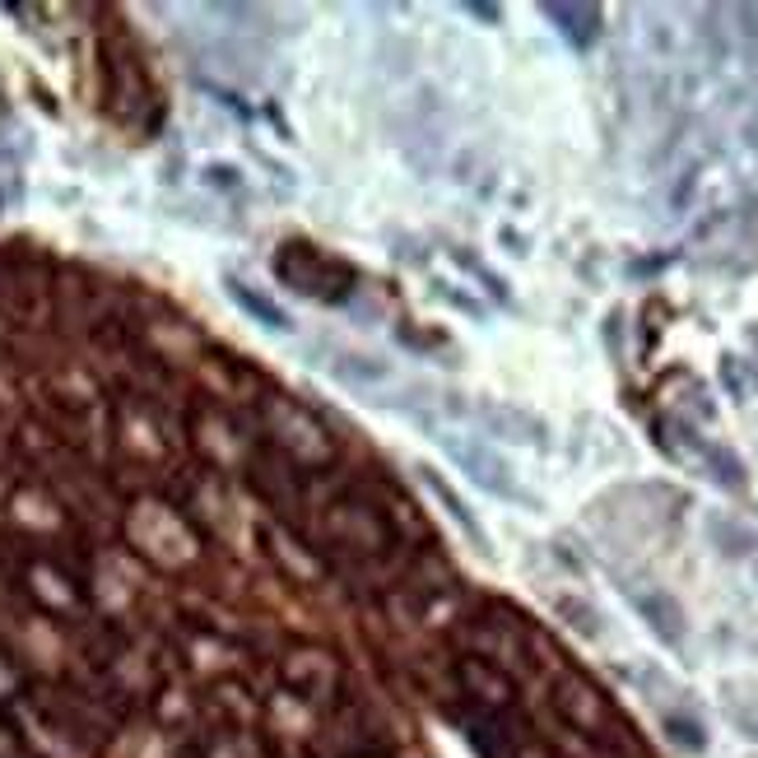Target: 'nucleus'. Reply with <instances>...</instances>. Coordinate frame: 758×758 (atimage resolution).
<instances>
[{
    "instance_id": "obj_1",
    "label": "nucleus",
    "mask_w": 758,
    "mask_h": 758,
    "mask_svg": "<svg viewBox=\"0 0 758 758\" xmlns=\"http://www.w3.org/2000/svg\"><path fill=\"white\" fill-rule=\"evenodd\" d=\"M121 540L130 554L168 578L196 572L205 563V531L196 526V516L159 493H140L121 508Z\"/></svg>"
},
{
    "instance_id": "obj_11",
    "label": "nucleus",
    "mask_w": 758,
    "mask_h": 758,
    "mask_svg": "<svg viewBox=\"0 0 758 758\" xmlns=\"http://www.w3.org/2000/svg\"><path fill=\"white\" fill-rule=\"evenodd\" d=\"M452 679H456V693L465 698L470 708V721H499V717H512L516 708V679L499 666H489L480 657H456L452 666Z\"/></svg>"
},
{
    "instance_id": "obj_14",
    "label": "nucleus",
    "mask_w": 758,
    "mask_h": 758,
    "mask_svg": "<svg viewBox=\"0 0 758 758\" xmlns=\"http://www.w3.org/2000/svg\"><path fill=\"white\" fill-rule=\"evenodd\" d=\"M260 544L270 549V559H275L279 572H284V582H303V587H307V582H322L326 559L307 544L303 531H294V526H266V531H260Z\"/></svg>"
},
{
    "instance_id": "obj_2",
    "label": "nucleus",
    "mask_w": 758,
    "mask_h": 758,
    "mask_svg": "<svg viewBox=\"0 0 758 758\" xmlns=\"http://www.w3.org/2000/svg\"><path fill=\"white\" fill-rule=\"evenodd\" d=\"M252 424L256 437L266 442L270 452H279L284 461H294L307 475H322L335 465V433L326 429V420L317 410H307L303 401H294L289 391H260L252 405Z\"/></svg>"
},
{
    "instance_id": "obj_7",
    "label": "nucleus",
    "mask_w": 758,
    "mask_h": 758,
    "mask_svg": "<svg viewBox=\"0 0 758 758\" xmlns=\"http://www.w3.org/2000/svg\"><path fill=\"white\" fill-rule=\"evenodd\" d=\"M187 442L200 456V470H210V475H243L260 447L256 424L243 420L233 405H215V401H196L187 410Z\"/></svg>"
},
{
    "instance_id": "obj_28",
    "label": "nucleus",
    "mask_w": 758,
    "mask_h": 758,
    "mask_svg": "<svg viewBox=\"0 0 758 758\" xmlns=\"http://www.w3.org/2000/svg\"><path fill=\"white\" fill-rule=\"evenodd\" d=\"M465 14H475V19H484V23H499V6H484V0H465Z\"/></svg>"
},
{
    "instance_id": "obj_10",
    "label": "nucleus",
    "mask_w": 758,
    "mask_h": 758,
    "mask_svg": "<svg viewBox=\"0 0 758 758\" xmlns=\"http://www.w3.org/2000/svg\"><path fill=\"white\" fill-rule=\"evenodd\" d=\"M243 480H247V489L256 493L260 503L284 516V526L303 531V521H307V480H312L307 470H298L294 461H284L279 452H270L266 442H260L256 456L243 470Z\"/></svg>"
},
{
    "instance_id": "obj_9",
    "label": "nucleus",
    "mask_w": 758,
    "mask_h": 758,
    "mask_svg": "<svg viewBox=\"0 0 758 758\" xmlns=\"http://www.w3.org/2000/svg\"><path fill=\"white\" fill-rule=\"evenodd\" d=\"M345 661L335 657L331 647L322 642H289L279 651V689L294 693L298 702H307V708L317 712H331L339 698H345Z\"/></svg>"
},
{
    "instance_id": "obj_17",
    "label": "nucleus",
    "mask_w": 758,
    "mask_h": 758,
    "mask_svg": "<svg viewBox=\"0 0 758 758\" xmlns=\"http://www.w3.org/2000/svg\"><path fill=\"white\" fill-rule=\"evenodd\" d=\"M540 10L578 51H587L600 38V6H568V0H549V6H540Z\"/></svg>"
},
{
    "instance_id": "obj_5",
    "label": "nucleus",
    "mask_w": 758,
    "mask_h": 758,
    "mask_svg": "<svg viewBox=\"0 0 758 758\" xmlns=\"http://www.w3.org/2000/svg\"><path fill=\"white\" fill-rule=\"evenodd\" d=\"M270 270H275V279L284 284V289H294L298 298H312V303H326V307L350 303L363 289L358 270L350 266L345 256L322 252V247H312L303 238L279 243L275 256H270Z\"/></svg>"
},
{
    "instance_id": "obj_29",
    "label": "nucleus",
    "mask_w": 758,
    "mask_h": 758,
    "mask_svg": "<svg viewBox=\"0 0 758 758\" xmlns=\"http://www.w3.org/2000/svg\"><path fill=\"white\" fill-rule=\"evenodd\" d=\"M745 136H749V145H758V117L749 121V130H745Z\"/></svg>"
},
{
    "instance_id": "obj_23",
    "label": "nucleus",
    "mask_w": 758,
    "mask_h": 758,
    "mask_svg": "<svg viewBox=\"0 0 758 758\" xmlns=\"http://www.w3.org/2000/svg\"><path fill=\"white\" fill-rule=\"evenodd\" d=\"M23 693H29V670H23V661L14 657V647L0 638V708L23 698Z\"/></svg>"
},
{
    "instance_id": "obj_22",
    "label": "nucleus",
    "mask_w": 758,
    "mask_h": 758,
    "mask_svg": "<svg viewBox=\"0 0 758 758\" xmlns=\"http://www.w3.org/2000/svg\"><path fill=\"white\" fill-rule=\"evenodd\" d=\"M708 540L726 559H745V554L758 549V535L749 526H740V521H730V516H708Z\"/></svg>"
},
{
    "instance_id": "obj_27",
    "label": "nucleus",
    "mask_w": 758,
    "mask_h": 758,
    "mask_svg": "<svg viewBox=\"0 0 758 758\" xmlns=\"http://www.w3.org/2000/svg\"><path fill=\"white\" fill-rule=\"evenodd\" d=\"M721 377H726V386H730V396H740L745 401V382H740V363L726 354V363H721Z\"/></svg>"
},
{
    "instance_id": "obj_6",
    "label": "nucleus",
    "mask_w": 758,
    "mask_h": 758,
    "mask_svg": "<svg viewBox=\"0 0 758 758\" xmlns=\"http://www.w3.org/2000/svg\"><path fill=\"white\" fill-rule=\"evenodd\" d=\"M51 312H57V270L23 243L0 247V317L23 331H42Z\"/></svg>"
},
{
    "instance_id": "obj_4",
    "label": "nucleus",
    "mask_w": 758,
    "mask_h": 758,
    "mask_svg": "<svg viewBox=\"0 0 758 758\" xmlns=\"http://www.w3.org/2000/svg\"><path fill=\"white\" fill-rule=\"evenodd\" d=\"M98 70H102V108L126 126H154L159 121V98H154V80L145 70V57L136 38L121 23L102 29L98 38Z\"/></svg>"
},
{
    "instance_id": "obj_12",
    "label": "nucleus",
    "mask_w": 758,
    "mask_h": 758,
    "mask_svg": "<svg viewBox=\"0 0 758 758\" xmlns=\"http://www.w3.org/2000/svg\"><path fill=\"white\" fill-rule=\"evenodd\" d=\"M470 740L484 758H568L554 740L535 736L526 721H470Z\"/></svg>"
},
{
    "instance_id": "obj_18",
    "label": "nucleus",
    "mask_w": 758,
    "mask_h": 758,
    "mask_svg": "<svg viewBox=\"0 0 758 758\" xmlns=\"http://www.w3.org/2000/svg\"><path fill=\"white\" fill-rule=\"evenodd\" d=\"M480 420L493 437H508V442H526V447H540L544 442V424L535 420V414L516 410V405H480Z\"/></svg>"
},
{
    "instance_id": "obj_25",
    "label": "nucleus",
    "mask_w": 758,
    "mask_h": 758,
    "mask_svg": "<svg viewBox=\"0 0 758 758\" xmlns=\"http://www.w3.org/2000/svg\"><path fill=\"white\" fill-rule=\"evenodd\" d=\"M666 740H670V745H679L685 754H702V749H708V730H702L693 717L670 712V717H666Z\"/></svg>"
},
{
    "instance_id": "obj_19",
    "label": "nucleus",
    "mask_w": 758,
    "mask_h": 758,
    "mask_svg": "<svg viewBox=\"0 0 758 758\" xmlns=\"http://www.w3.org/2000/svg\"><path fill=\"white\" fill-rule=\"evenodd\" d=\"M224 289H228V298L238 303L252 322H260L266 331H289V326H294V322H289V312H284L279 303H270L260 289H252V284H243V279H233V275H228V279H224Z\"/></svg>"
},
{
    "instance_id": "obj_15",
    "label": "nucleus",
    "mask_w": 758,
    "mask_h": 758,
    "mask_svg": "<svg viewBox=\"0 0 758 758\" xmlns=\"http://www.w3.org/2000/svg\"><path fill=\"white\" fill-rule=\"evenodd\" d=\"M181 657H187V666L196 675H205L210 685H219V679H233L243 670V651L233 647L228 638L210 633V629H187L181 633Z\"/></svg>"
},
{
    "instance_id": "obj_21",
    "label": "nucleus",
    "mask_w": 758,
    "mask_h": 758,
    "mask_svg": "<svg viewBox=\"0 0 758 758\" xmlns=\"http://www.w3.org/2000/svg\"><path fill=\"white\" fill-rule=\"evenodd\" d=\"M698 452H702V465H708L712 484H721V489H730V493H740V489L749 484L745 461L730 452V447H721V442H708V447H698Z\"/></svg>"
},
{
    "instance_id": "obj_8",
    "label": "nucleus",
    "mask_w": 758,
    "mask_h": 758,
    "mask_svg": "<svg viewBox=\"0 0 758 758\" xmlns=\"http://www.w3.org/2000/svg\"><path fill=\"white\" fill-rule=\"evenodd\" d=\"M461 642H465V657H480L489 666H499L512 679H516V670H531L535 651L544 647L540 633L526 623V614H516L512 606H503V600H489L480 614H465Z\"/></svg>"
},
{
    "instance_id": "obj_3",
    "label": "nucleus",
    "mask_w": 758,
    "mask_h": 758,
    "mask_svg": "<svg viewBox=\"0 0 758 758\" xmlns=\"http://www.w3.org/2000/svg\"><path fill=\"white\" fill-rule=\"evenodd\" d=\"M549 708H554V717L568 730H578V736L591 740L595 749H606V754L638 749L629 721H623V712L614 708V698L582 670H559L554 675V685H549Z\"/></svg>"
},
{
    "instance_id": "obj_13",
    "label": "nucleus",
    "mask_w": 758,
    "mask_h": 758,
    "mask_svg": "<svg viewBox=\"0 0 758 758\" xmlns=\"http://www.w3.org/2000/svg\"><path fill=\"white\" fill-rule=\"evenodd\" d=\"M442 447H447V452L456 456V465H461L465 475L475 480L480 489L499 493V499H521V503H531V493H526V489H521V484L512 480L508 461H503L499 452H489L484 442H465V437H442Z\"/></svg>"
},
{
    "instance_id": "obj_26",
    "label": "nucleus",
    "mask_w": 758,
    "mask_h": 758,
    "mask_svg": "<svg viewBox=\"0 0 758 758\" xmlns=\"http://www.w3.org/2000/svg\"><path fill=\"white\" fill-rule=\"evenodd\" d=\"M335 373L345 382H377V377H386V363H377L373 354H345L335 363Z\"/></svg>"
},
{
    "instance_id": "obj_16",
    "label": "nucleus",
    "mask_w": 758,
    "mask_h": 758,
    "mask_svg": "<svg viewBox=\"0 0 758 758\" xmlns=\"http://www.w3.org/2000/svg\"><path fill=\"white\" fill-rule=\"evenodd\" d=\"M633 606L661 642H670V647L685 642V610H679V600L670 591H633Z\"/></svg>"
},
{
    "instance_id": "obj_24",
    "label": "nucleus",
    "mask_w": 758,
    "mask_h": 758,
    "mask_svg": "<svg viewBox=\"0 0 758 758\" xmlns=\"http://www.w3.org/2000/svg\"><path fill=\"white\" fill-rule=\"evenodd\" d=\"M554 614L568 623L572 633H582V638H595V633H600V614L587 606V600H578V595H559V600H554Z\"/></svg>"
},
{
    "instance_id": "obj_20",
    "label": "nucleus",
    "mask_w": 758,
    "mask_h": 758,
    "mask_svg": "<svg viewBox=\"0 0 758 758\" xmlns=\"http://www.w3.org/2000/svg\"><path fill=\"white\" fill-rule=\"evenodd\" d=\"M420 475H424V484L437 493V499H442V508H447L452 516H456V526L470 535V540H475L480 549H484V554H489V535H484V526H480V521H475V512H470L461 499H456V489L447 484V480H442V475H433V470L429 465H420Z\"/></svg>"
},
{
    "instance_id": "obj_30",
    "label": "nucleus",
    "mask_w": 758,
    "mask_h": 758,
    "mask_svg": "<svg viewBox=\"0 0 758 758\" xmlns=\"http://www.w3.org/2000/svg\"><path fill=\"white\" fill-rule=\"evenodd\" d=\"M368 758H391V754H368Z\"/></svg>"
}]
</instances>
